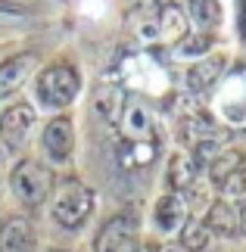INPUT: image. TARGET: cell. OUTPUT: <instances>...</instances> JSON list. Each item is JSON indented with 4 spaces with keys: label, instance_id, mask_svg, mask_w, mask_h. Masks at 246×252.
Returning <instances> with one entry per match:
<instances>
[{
    "label": "cell",
    "instance_id": "obj_1",
    "mask_svg": "<svg viewBox=\"0 0 246 252\" xmlns=\"http://www.w3.org/2000/svg\"><path fill=\"white\" fill-rule=\"evenodd\" d=\"M84 91V75L72 60H56L41 65L32 78V106L47 115H63L78 103Z\"/></svg>",
    "mask_w": 246,
    "mask_h": 252
},
{
    "label": "cell",
    "instance_id": "obj_2",
    "mask_svg": "<svg viewBox=\"0 0 246 252\" xmlns=\"http://www.w3.org/2000/svg\"><path fill=\"white\" fill-rule=\"evenodd\" d=\"M97 212V193L94 187H87L84 181L78 178H66V181H56V190L50 202H47V215L60 230L66 234H78L91 224Z\"/></svg>",
    "mask_w": 246,
    "mask_h": 252
},
{
    "label": "cell",
    "instance_id": "obj_3",
    "mask_svg": "<svg viewBox=\"0 0 246 252\" xmlns=\"http://www.w3.org/2000/svg\"><path fill=\"white\" fill-rule=\"evenodd\" d=\"M6 190L13 193V199L22 209L35 212L50 202L53 190H56V174L50 165H44L35 156H19L16 162H9L6 171Z\"/></svg>",
    "mask_w": 246,
    "mask_h": 252
},
{
    "label": "cell",
    "instance_id": "obj_4",
    "mask_svg": "<svg viewBox=\"0 0 246 252\" xmlns=\"http://www.w3.org/2000/svg\"><path fill=\"white\" fill-rule=\"evenodd\" d=\"M37 150H41V162L50 168H69L75 165L78 153V125L75 115H50L41 128H37Z\"/></svg>",
    "mask_w": 246,
    "mask_h": 252
},
{
    "label": "cell",
    "instance_id": "obj_5",
    "mask_svg": "<svg viewBox=\"0 0 246 252\" xmlns=\"http://www.w3.org/2000/svg\"><path fill=\"white\" fill-rule=\"evenodd\" d=\"M206 184L224 199H240L246 193V153L240 147H221L206 159Z\"/></svg>",
    "mask_w": 246,
    "mask_h": 252
},
{
    "label": "cell",
    "instance_id": "obj_6",
    "mask_svg": "<svg viewBox=\"0 0 246 252\" xmlns=\"http://www.w3.org/2000/svg\"><path fill=\"white\" fill-rule=\"evenodd\" d=\"M212 119L228 128L246 131V72L228 69L212 91Z\"/></svg>",
    "mask_w": 246,
    "mask_h": 252
},
{
    "label": "cell",
    "instance_id": "obj_7",
    "mask_svg": "<svg viewBox=\"0 0 246 252\" xmlns=\"http://www.w3.org/2000/svg\"><path fill=\"white\" fill-rule=\"evenodd\" d=\"M37 109L28 100H13L0 112V147L6 153H22L37 134Z\"/></svg>",
    "mask_w": 246,
    "mask_h": 252
},
{
    "label": "cell",
    "instance_id": "obj_8",
    "mask_svg": "<svg viewBox=\"0 0 246 252\" xmlns=\"http://www.w3.org/2000/svg\"><path fill=\"white\" fill-rule=\"evenodd\" d=\"M141 218L134 209H122L100 224L94 237V252H134L141 243Z\"/></svg>",
    "mask_w": 246,
    "mask_h": 252
},
{
    "label": "cell",
    "instance_id": "obj_9",
    "mask_svg": "<svg viewBox=\"0 0 246 252\" xmlns=\"http://www.w3.org/2000/svg\"><path fill=\"white\" fill-rule=\"evenodd\" d=\"M187 34H190V22H187L184 6L175 3V0H165L162 6H156V13L150 16V22L141 28L143 41H150V44H169V47H178Z\"/></svg>",
    "mask_w": 246,
    "mask_h": 252
},
{
    "label": "cell",
    "instance_id": "obj_10",
    "mask_svg": "<svg viewBox=\"0 0 246 252\" xmlns=\"http://www.w3.org/2000/svg\"><path fill=\"white\" fill-rule=\"evenodd\" d=\"M231 69V56L224 50H215L209 56H203V60L196 63H187V69L181 75V87L187 96H206L215 91V84H218L224 75Z\"/></svg>",
    "mask_w": 246,
    "mask_h": 252
},
{
    "label": "cell",
    "instance_id": "obj_11",
    "mask_svg": "<svg viewBox=\"0 0 246 252\" xmlns=\"http://www.w3.org/2000/svg\"><path fill=\"white\" fill-rule=\"evenodd\" d=\"M190 221V212L184 206V196L175 190H162L159 196L153 199V209H150V224H153V234L156 237H178L181 227Z\"/></svg>",
    "mask_w": 246,
    "mask_h": 252
},
{
    "label": "cell",
    "instance_id": "obj_12",
    "mask_svg": "<svg viewBox=\"0 0 246 252\" xmlns=\"http://www.w3.org/2000/svg\"><path fill=\"white\" fill-rule=\"evenodd\" d=\"M119 134L128 143H137V147H146V143H156L159 137V125H156V112L146 106L143 100H128L122 119H119Z\"/></svg>",
    "mask_w": 246,
    "mask_h": 252
},
{
    "label": "cell",
    "instance_id": "obj_13",
    "mask_svg": "<svg viewBox=\"0 0 246 252\" xmlns=\"http://www.w3.org/2000/svg\"><path fill=\"white\" fill-rule=\"evenodd\" d=\"M37 72V56L35 53H13L0 60V103L13 100L25 84H32Z\"/></svg>",
    "mask_w": 246,
    "mask_h": 252
},
{
    "label": "cell",
    "instance_id": "obj_14",
    "mask_svg": "<svg viewBox=\"0 0 246 252\" xmlns=\"http://www.w3.org/2000/svg\"><path fill=\"white\" fill-rule=\"evenodd\" d=\"M203 224L209 227V234L215 240H237V237H243L237 206H234L231 199H224V196H215L209 202V209L203 212Z\"/></svg>",
    "mask_w": 246,
    "mask_h": 252
},
{
    "label": "cell",
    "instance_id": "obj_15",
    "mask_svg": "<svg viewBox=\"0 0 246 252\" xmlns=\"http://www.w3.org/2000/svg\"><path fill=\"white\" fill-rule=\"evenodd\" d=\"M0 252H37V227L28 215H6L0 221Z\"/></svg>",
    "mask_w": 246,
    "mask_h": 252
},
{
    "label": "cell",
    "instance_id": "obj_16",
    "mask_svg": "<svg viewBox=\"0 0 246 252\" xmlns=\"http://www.w3.org/2000/svg\"><path fill=\"white\" fill-rule=\"evenodd\" d=\"M187 22H190L193 34H212L218 37L221 25H224V6L221 0H187L184 6Z\"/></svg>",
    "mask_w": 246,
    "mask_h": 252
},
{
    "label": "cell",
    "instance_id": "obj_17",
    "mask_svg": "<svg viewBox=\"0 0 246 252\" xmlns=\"http://www.w3.org/2000/svg\"><path fill=\"white\" fill-rule=\"evenodd\" d=\"M125 106H128V91H125L122 81L119 84L106 81V84H100L94 91V112L100 115L106 125H119Z\"/></svg>",
    "mask_w": 246,
    "mask_h": 252
},
{
    "label": "cell",
    "instance_id": "obj_18",
    "mask_svg": "<svg viewBox=\"0 0 246 252\" xmlns=\"http://www.w3.org/2000/svg\"><path fill=\"white\" fill-rule=\"evenodd\" d=\"M200 178V168H196V159L190 150H175L169 156V165H165V190L181 193L184 187Z\"/></svg>",
    "mask_w": 246,
    "mask_h": 252
},
{
    "label": "cell",
    "instance_id": "obj_19",
    "mask_svg": "<svg viewBox=\"0 0 246 252\" xmlns=\"http://www.w3.org/2000/svg\"><path fill=\"white\" fill-rule=\"evenodd\" d=\"M175 240H178L181 252H209L212 243H215V237L209 234V227L203 224V218H190Z\"/></svg>",
    "mask_w": 246,
    "mask_h": 252
},
{
    "label": "cell",
    "instance_id": "obj_20",
    "mask_svg": "<svg viewBox=\"0 0 246 252\" xmlns=\"http://www.w3.org/2000/svg\"><path fill=\"white\" fill-rule=\"evenodd\" d=\"M215 41H218V37H212V34H193L190 32L178 47H175V60H181V63L203 60V56L215 53Z\"/></svg>",
    "mask_w": 246,
    "mask_h": 252
},
{
    "label": "cell",
    "instance_id": "obj_21",
    "mask_svg": "<svg viewBox=\"0 0 246 252\" xmlns=\"http://www.w3.org/2000/svg\"><path fill=\"white\" fill-rule=\"evenodd\" d=\"M6 171H9V153L0 147V196H3V190H6Z\"/></svg>",
    "mask_w": 246,
    "mask_h": 252
},
{
    "label": "cell",
    "instance_id": "obj_22",
    "mask_svg": "<svg viewBox=\"0 0 246 252\" xmlns=\"http://www.w3.org/2000/svg\"><path fill=\"white\" fill-rule=\"evenodd\" d=\"M237 32L246 41V0H237Z\"/></svg>",
    "mask_w": 246,
    "mask_h": 252
},
{
    "label": "cell",
    "instance_id": "obj_23",
    "mask_svg": "<svg viewBox=\"0 0 246 252\" xmlns=\"http://www.w3.org/2000/svg\"><path fill=\"white\" fill-rule=\"evenodd\" d=\"M134 252H162V243H159V240H153V237H146V240L137 243Z\"/></svg>",
    "mask_w": 246,
    "mask_h": 252
},
{
    "label": "cell",
    "instance_id": "obj_24",
    "mask_svg": "<svg viewBox=\"0 0 246 252\" xmlns=\"http://www.w3.org/2000/svg\"><path fill=\"white\" fill-rule=\"evenodd\" d=\"M162 252H181L178 246H172V243H162Z\"/></svg>",
    "mask_w": 246,
    "mask_h": 252
},
{
    "label": "cell",
    "instance_id": "obj_25",
    "mask_svg": "<svg viewBox=\"0 0 246 252\" xmlns=\"http://www.w3.org/2000/svg\"><path fill=\"white\" fill-rule=\"evenodd\" d=\"M50 252H72V249H50Z\"/></svg>",
    "mask_w": 246,
    "mask_h": 252
}]
</instances>
